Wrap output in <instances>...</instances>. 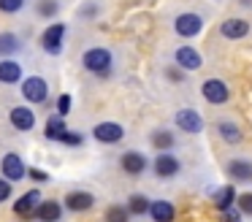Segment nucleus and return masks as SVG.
I'll use <instances>...</instances> for the list:
<instances>
[{
	"instance_id": "nucleus-1",
	"label": "nucleus",
	"mask_w": 252,
	"mask_h": 222,
	"mask_svg": "<svg viewBox=\"0 0 252 222\" xmlns=\"http://www.w3.org/2000/svg\"><path fill=\"white\" fill-rule=\"evenodd\" d=\"M82 63H84V68H87V70H93V73H98V76H106V70L111 68V52H109V49H103V46L87 49L84 57H82Z\"/></svg>"
},
{
	"instance_id": "nucleus-2",
	"label": "nucleus",
	"mask_w": 252,
	"mask_h": 222,
	"mask_svg": "<svg viewBox=\"0 0 252 222\" xmlns=\"http://www.w3.org/2000/svg\"><path fill=\"white\" fill-rule=\"evenodd\" d=\"M174 30H176V35H182V38H195L198 32L203 30V19L198 14H179L174 22Z\"/></svg>"
},
{
	"instance_id": "nucleus-3",
	"label": "nucleus",
	"mask_w": 252,
	"mask_h": 222,
	"mask_svg": "<svg viewBox=\"0 0 252 222\" xmlns=\"http://www.w3.org/2000/svg\"><path fill=\"white\" fill-rule=\"evenodd\" d=\"M176 125H179V130H185V133H201L203 130V117L195 111V108H179V111L174 114Z\"/></svg>"
},
{
	"instance_id": "nucleus-4",
	"label": "nucleus",
	"mask_w": 252,
	"mask_h": 222,
	"mask_svg": "<svg viewBox=\"0 0 252 222\" xmlns=\"http://www.w3.org/2000/svg\"><path fill=\"white\" fill-rule=\"evenodd\" d=\"M22 95L30 103H44L46 95H49V87H46V81L41 76H30V79L22 81Z\"/></svg>"
},
{
	"instance_id": "nucleus-5",
	"label": "nucleus",
	"mask_w": 252,
	"mask_h": 222,
	"mask_svg": "<svg viewBox=\"0 0 252 222\" xmlns=\"http://www.w3.org/2000/svg\"><path fill=\"white\" fill-rule=\"evenodd\" d=\"M201 95L206 97L209 103H214V106H220V103H228L230 92H228V87H225V81H220V79H209V81H203V87H201Z\"/></svg>"
},
{
	"instance_id": "nucleus-6",
	"label": "nucleus",
	"mask_w": 252,
	"mask_h": 222,
	"mask_svg": "<svg viewBox=\"0 0 252 222\" xmlns=\"http://www.w3.org/2000/svg\"><path fill=\"white\" fill-rule=\"evenodd\" d=\"M122 135H125V130L117 122H100V125H95V130H93V138H98L100 144H120Z\"/></svg>"
},
{
	"instance_id": "nucleus-7",
	"label": "nucleus",
	"mask_w": 252,
	"mask_h": 222,
	"mask_svg": "<svg viewBox=\"0 0 252 222\" xmlns=\"http://www.w3.org/2000/svg\"><path fill=\"white\" fill-rule=\"evenodd\" d=\"M63 38H65V25H52V27H46L44 35H41V46L49 54H60Z\"/></svg>"
},
{
	"instance_id": "nucleus-8",
	"label": "nucleus",
	"mask_w": 252,
	"mask_h": 222,
	"mask_svg": "<svg viewBox=\"0 0 252 222\" xmlns=\"http://www.w3.org/2000/svg\"><path fill=\"white\" fill-rule=\"evenodd\" d=\"M0 165H3V179H8V182H19V179L28 173L22 157L14 155V152H8V155L3 157V162H0Z\"/></svg>"
},
{
	"instance_id": "nucleus-9",
	"label": "nucleus",
	"mask_w": 252,
	"mask_h": 222,
	"mask_svg": "<svg viewBox=\"0 0 252 222\" xmlns=\"http://www.w3.org/2000/svg\"><path fill=\"white\" fill-rule=\"evenodd\" d=\"M152 168H155V173H158L160 179H171V176L179 173V160H176L174 155H168V152H160V155L155 157Z\"/></svg>"
},
{
	"instance_id": "nucleus-10",
	"label": "nucleus",
	"mask_w": 252,
	"mask_h": 222,
	"mask_svg": "<svg viewBox=\"0 0 252 222\" xmlns=\"http://www.w3.org/2000/svg\"><path fill=\"white\" fill-rule=\"evenodd\" d=\"M247 32H250V22L247 19H225L222 25H220V35L228 38V41H239Z\"/></svg>"
},
{
	"instance_id": "nucleus-11",
	"label": "nucleus",
	"mask_w": 252,
	"mask_h": 222,
	"mask_svg": "<svg viewBox=\"0 0 252 222\" xmlns=\"http://www.w3.org/2000/svg\"><path fill=\"white\" fill-rule=\"evenodd\" d=\"M38 203H41V192H38V190H30V192H25L22 198L14 203V211H17L19 217H25V220H28V217L35 214Z\"/></svg>"
},
{
	"instance_id": "nucleus-12",
	"label": "nucleus",
	"mask_w": 252,
	"mask_h": 222,
	"mask_svg": "<svg viewBox=\"0 0 252 222\" xmlns=\"http://www.w3.org/2000/svg\"><path fill=\"white\" fill-rule=\"evenodd\" d=\"M120 162H122V171L130 173V176H138V173L147 171V157L141 152H125L120 157Z\"/></svg>"
},
{
	"instance_id": "nucleus-13",
	"label": "nucleus",
	"mask_w": 252,
	"mask_h": 222,
	"mask_svg": "<svg viewBox=\"0 0 252 222\" xmlns=\"http://www.w3.org/2000/svg\"><path fill=\"white\" fill-rule=\"evenodd\" d=\"M176 63H179L185 70H198L203 65V57L192 46H179L176 49Z\"/></svg>"
},
{
	"instance_id": "nucleus-14",
	"label": "nucleus",
	"mask_w": 252,
	"mask_h": 222,
	"mask_svg": "<svg viewBox=\"0 0 252 222\" xmlns=\"http://www.w3.org/2000/svg\"><path fill=\"white\" fill-rule=\"evenodd\" d=\"M93 203H95V198L90 192H84V190L65 195V209H71V211H87V209H93Z\"/></svg>"
},
{
	"instance_id": "nucleus-15",
	"label": "nucleus",
	"mask_w": 252,
	"mask_h": 222,
	"mask_svg": "<svg viewBox=\"0 0 252 222\" xmlns=\"http://www.w3.org/2000/svg\"><path fill=\"white\" fill-rule=\"evenodd\" d=\"M149 214H152L155 222H174L176 209L168 200H152V203H149Z\"/></svg>"
},
{
	"instance_id": "nucleus-16",
	"label": "nucleus",
	"mask_w": 252,
	"mask_h": 222,
	"mask_svg": "<svg viewBox=\"0 0 252 222\" xmlns=\"http://www.w3.org/2000/svg\"><path fill=\"white\" fill-rule=\"evenodd\" d=\"M11 125H14L17 130H33L35 114L30 111L28 106H17V108H11Z\"/></svg>"
},
{
	"instance_id": "nucleus-17",
	"label": "nucleus",
	"mask_w": 252,
	"mask_h": 222,
	"mask_svg": "<svg viewBox=\"0 0 252 222\" xmlns=\"http://www.w3.org/2000/svg\"><path fill=\"white\" fill-rule=\"evenodd\" d=\"M35 217L41 222H57L63 217V206L57 200H41L38 209H35Z\"/></svg>"
},
{
	"instance_id": "nucleus-18",
	"label": "nucleus",
	"mask_w": 252,
	"mask_h": 222,
	"mask_svg": "<svg viewBox=\"0 0 252 222\" xmlns=\"http://www.w3.org/2000/svg\"><path fill=\"white\" fill-rule=\"evenodd\" d=\"M228 176L233 179V182H252V162L250 160H233L228 165Z\"/></svg>"
},
{
	"instance_id": "nucleus-19",
	"label": "nucleus",
	"mask_w": 252,
	"mask_h": 222,
	"mask_svg": "<svg viewBox=\"0 0 252 222\" xmlns=\"http://www.w3.org/2000/svg\"><path fill=\"white\" fill-rule=\"evenodd\" d=\"M233 203H236V190H233V184H225V187H220L217 192H214V206H217L220 211L233 209Z\"/></svg>"
},
{
	"instance_id": "nucleus-20",
	"label": "nucleus",
	"mask_w": 252,
	"mask_h": 222,
	"mask_svg": "<svg viewBox=\"0 0 252 222\" xmlns=\"http://www.w3.org/2000/svg\"><path fill=\"white\" fill-rule=\"evenodd\" d=\"M19 79H22V68L14 60H3L0 63V81L3 84H17Z\"/></svg>"
},
{
	"instance_id": "nucleus-21",
	"label": "nucleus",
	"mask_w": 252,
	"mask_h": 222,
	"mask_svg": "<svg viewBox=\"0 0 252 222\" xmlns=\"http://www.w3.org/2000/svg\"><path fill=\"white\" fill-rule=\"evenodd\" d=\"M65 117H60V114H55V117H49V122H46V138L52 141H60V135L65 133Z\"/></svg>"
},
{
	"instance_id": "nucleus-22",
	"label": "nucleus",
	"mask_w": 252,
	"mask_h": 222,
	"mask_svg": "<svg viewBox=\"0 0 252 222\" xmlns=\"http://www.w3.org/2000/svg\"><path fill=\"white\" fill-rule=\"evenodd\" d=\"M19 52V38L14 32H0V54L8 57V54H17Z\"/></svg>"
},
{
	"instance_id": "nucleus-23",
	"label": "nucleus",
	"mask_w": 252,
	"mask_h": 222,
	"mask_svg": "<svg viewBox=\"0 0 252 222\" xmlns=\"http://www.w3.org/2000/svg\"><path fill=\"white\" fill-rule=\"evenodd\" d=\"M217 133L222 135L228 144H239V141H241V130H239V125H233V122H220L217 125Z\"/></svg>"
},
{
	"instance_id": "nucleus-24",
	"label": "nucleus",
	"mask_w": 252,
	"mask_h": 222,
	"mask_svg": "<svg viewBox=\"0 0 252 222\" xmlns=\"http://www.w3.org/2000/svg\"><path fill=\"white\" fill-rule=\"evenodd\" d=\"M127 211H130V214H147L149 211V200L144 198V195H130V198H127V206H125Z\"/></svg>"
},
{
	"instance_id": "nucleus-25",
	"label": "nucleus",
	"mask_w": 252,
	"mask_h": 222,
	"mask_svg": "<svg viewBox=\"0 0 252 222\" xmlns=\"http://www.w3.org/2000/svg\"><path fill=\"white\" fill-rule=\"evenodd\" d=\"M127 220H130V211L122 203H114L106 209V222H127Z\"/></svg>"
},
{
	"instance_id": "nucleus-26",
	"label": "nucleus",
	"mask_w": 252,
	"mask_h": 222,
	"mask_svg": "<svg viewBox=\"0 0 252 222\" xmlns=\"http://www.w3.org/2000/svg\"><path fill=\"white\" fill-rule=\"evenodd\" d=\"M152 146H158V149L168 152L171 146H174V133H168V130H158V133L152 135Z\"/></svg>"
},
{
	"instance_id": "nucleus-27",
	"label": "nucleus",
	"mask_w": 252,
	"mask_h": 222,
	"mask_svg": "<svg viewBox=\"0 0 252 222\" xmlns=\"http://www.w3.org/2000/svg\"><path fill=\"white\" fill-rule=\"evenodd\" d=\"M22 5H25V0H0V11L3 14H17Z\"/></svg>"
},
{
	"instance_id": "nucleus-28",
	"label": "nucleus",
	"mask_w": 252,
	"mask_h": 222,
	"mask_svg": "<svg viewBox=\"0 0 252 222\" xmlns=\"http://www.w3.org/2000/svg\"><path fill=\"white\" fill-rule=\"evenodd\" d=\"M38 14L41 16H55L57 14V3L55 0H38Z\"/></svg>"
},
{
	"instance_id": "nucleus-29",
	"label": "nucleus",
	"mask_w": 252,
	"mask_h": 222,
	"mask_svg": "<svg viewBox=\"0 0 252 222\" xmlns=\"http://www.w3.org/2000/svg\"><path fill=\"white\" fill-rule=\"evenodd\" d=\"M239 211H244V214H252V192H244V195H239Z\"/></svg>"
},
{
	"instance_id": "nucleus-30",
	"label": "nucleus",
	"mask_w": 252,
	"mask_h": 222,
	"mask_svg": "<svg viewBox=\"0 0 252 222\" xmlns=\"http://www.w3.org/2000/svg\"><path fill=\"white\" fill-rule=\"evenodd\" d=\"M71 95H60V100H57V114L60 117H68V111H71Z\"/></svg>"
},
{
	"instance_id": "nucleus-31",
	"label": "nucleus",
	"mask_w": 252,
	"mask_h": 222,
	"mask_svg": "<svg viewBox=\"0 0 252 222\" xmlns=\"http://www.w3.org/2000/svg\"><path fill=\"white\" fill-rule=\"evenodd\" d=\"M60 141H63V144H68V146H79V144H82V135L73 133V130H65V133L60 135Z\"/></svg>"
},
{
	"instance_id": "nucleus-32",
	"label": "nucleus",
	"mask_w": 252,
	"mask_h": 222,
	"mask_svg": "<svg viewBox=\"0 0 252 222\" xmlns=\"http://www.w3.org/2000/svg\"><path fill=\"white\" fill-rule=\"evenodd\" d=\"M11 198V182L8 179H0V203Z\"/></svg>"
},
{
	"instance_id": "nucleus-33",
	"label": "nucleus",
	"mask_w": 252,
	"mask_h": 222,
	"mask_svg": "<svg viewBox=\"0 0 252 222\" xmlns=\"http://www.w3.org/2000/svg\"><path fill=\"white\" fill-rule=\"evenodd\" d=\"M220 214H222V222H241V217H239V211H236V209L220 211Z\"/></svg>"
},
{
	"instance_id": "nucleus-34",
	"label": "nucleus",
	"mask_w": 252,
	"mask_h": 222,
	"mask_svg": "<svg viewBox=\"0 0 252 222\" xmlns=\"http://www.w3.org/2000/svg\"><path fill=\"white\" fill-rule=\"evenodd\" d=\"M30 179H35V182H49V176H46L44 171H38V168H33V171H28Z\"/></svg>"
},
{
	"instance_id": "nucleus-35",
	"label": "nucleus",
	"mask_w": 252,
	"mask_h": 222,
	"mask_svg": "<svg viewBox=\"0 0 252 222\" xmlns=\"http://www.w3.org/2000/svg\"><path fill=\"white\" fill-rule=\"evenodd\" d=\"M168 76H171V79H174V81H182V79H185V76H182L179 70H168Z\"/></svg>"
},
{
	"instance_id": "nucleus-36",
	"label": "nucleus",
	"mask_w": 252,
	"mask_h": 222,
	"mask_svg": "<svg viewBox=\"0 0 252 222\" xmlns=\"http://www.w3.org/2000/svg\"><path fill=\"white\" fill-rule=\"evenodd\" d=\"M239 3H244V5H252V0H239Z\"/></svg>"
}]
</instances>
